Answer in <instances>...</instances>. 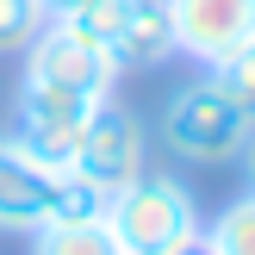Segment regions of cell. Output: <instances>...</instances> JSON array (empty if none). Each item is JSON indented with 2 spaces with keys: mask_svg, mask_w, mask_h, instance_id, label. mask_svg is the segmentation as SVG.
I'll list each match as a JSON object with an SVG mask.
<instances>
[{
  "mask_svg": "<svg viewBox=\"0 0 255 255\" xmlns=\"http://www.w3.org/2000/svg\"><path fill=\"white\" fill-rule=\"evenodd\" d=\"M106 224L125 255H187L199 249V231H206L193 193L174 174H149V168L106 199Z\"/></svg>",
  "mask_w": 255,
  "mask_h": 255,
  "instance_id": "cell-1",
  "label": "cell"
},
{
  "mask_svg": "<svg viewBox=\"0 0 255 255\" xmlns=\"http://www.w3.org/2000/svg\"><path fill=\"white\" fill-rule=\"evenodd\" d=\"M255 119L224 94L218 81H193L162 106V143L174 149L181 162H199V168H218V162H237L249 143Z\"/></svg>",
  "mask_w": 255,
  "mask_h": 255,
  "instance_id": "cell-2",
  "label": "cell"
},
{
  "mask_svg": "<svg viewBox=\"0 0 255 255\" xmlns=\"http://www.w3.org/2000/svg\"><path fill=\"white\" fill-rule=\"evenodd\" d=\"M94 106H100V100L69 94V87L19 81V106H12V131L6 137L31 162H44V168H69V162H75V143H81L87 119H94Z\"/></svg>",
  "mask_w": 255,
  "mask_h": 255,
  "instance_id": "cell-3",
  "label": "cell"
},
{
  "mask_svg": "<svg viewBox=\"0 0 255 255\" xmlns=\"http://www.w3.org/2000/svg\"><path fill=\"white\" fill-rule=\"evenodd\" d=\"M143 168H149V137H143V125H137V112H125L119 100H100L94 119H87V131H81V143H75L69 174L94 181L100 193H119V187H131Z\"/></svg>",
  "mask_w": 255,
  "mask_h": 255,
  "instance_id": "cell-4",
  "label": "cell"
},
{
  "mask_svg": "<svg viewBox=\"0 0 255 255\" xmlns=\"http://www.w3.org/2000/svg\"><path fill=\"white\" fill-rule=\"evenodd\" d=\"M119 62H112L106 44L69 31V25L50 19L37 31V44L25 50V81H50V87H69V94H87V100H112V81H119Z\"/></svg>",
  "mask_w": 255,
  "mask_h": 255,
  "instance_id": "cell-5",
  "label": "cell"
},
{
  "mask_svg": "<svg viewBox=\"0 0 255 255\" xmlns=\"http://www.w3.org/2000/svg\"><path fill=\"white\" fill-rule=\"evenodd\" d=\"M168 25H174V50L218 69L224 56L255 44V0H168Z\"/></svg>",
  "mask_w": 255,
  "mask_h": 255,
  "instance_id": "cell-6",
  "label": "cell"
},
{
  "mask_svg": "<svg viewBox=\"0 0 255 255\" xmlns=\"http://www.w3.org/2000/svg\"><path fill=\"white\" fill-rule=\"evenodd\" d=\"M56 181L62 168H44L12 137H0V231H19V237L44 231L50 206H56Z\"/></svg>",
  "mask_w": 255,
  "mask_h": 255,
  "instance_id": "cell-7",
  "label": "cell"
},
{
  "mask_svg": "<svg viewBox=\"0 0 255 255\" xmlns=\"http://www.w3.org/2000/svg\"><path fill=\"white\" fill-rule=\"evenodd\" d=\"M168 56H174L168 0H125V19L112 31V62L119 69H156Z\"/></svg>",
  "mask_w": 255,
  "mask_h": 255,
  "instance_id": "cell-8",
  "label": "cell"
},
{
  "mask_svg": "<svg viewBox=\"0 0 255 255\" xmlns=\"http://www.w3.org/2000/svg\"><path fill=\"white\" fill-rule=\"evenodd\" d=\"M31 255H125V249H119L106 218H87V224H44V231H31Z\"/></svg>",
  "mask_w": 255,
  "mask_h": 255,
  "instance_id": "cell-9",
  "label": "cell"
},
{
  "mask_svg": "<svg viewBox=\"0 0 255 255\" xmlns=\"http://www.w3.org/2000/svg\"><path fill=\"white\" fill-rule=\"evenodd\" d=\"M199 249L206 255H255V187L243 199H231V206L199 231Z\"/></svg>",
  "mask_w": 255,
  "mask_h": 255,
  "instance_id": "cell-10",
  "label": "cell"
},
{
  "mask_svg": "<svg viewBox=\"0 0 255 255\" xmlns=\"http://www.w3.org/2000/svg\"><path fill=\"white\" fill-rule=\"evenodd\" d=\"M44 25H50L44 0H0V56H25Z\"/></svg>",
  "mask_w": 255,
  "mask_h": 255,
  "instance_id": "cell-11",
  "label": "cell"
},
{
  "mask_svg": "<svg viewBox=\"0 0 255 255\" xmlns=\"http://www.w3.org/2000/svg\"><path fill=\"white\" fill-rule=\"evenodd\" d=\"M106 199H112V193H100L94 181H81V174L62 168V181H56V206H50V224H87V218H106Z\"/></svg>",
  "mask_w": 255,
  "mask_h": 255,
  "instance_id": "cell-12",
  "label": "cell"
},
{
  "mask_svg": "<svg viewBox=\"0 0 255 255\" xmlns=\"http://www.w3.org/2000/svg\"><path fill=\"white\" fill-rule=\"evenodd\" d=\"M212 81H218L224 94H231L237 106H243L249 119H255V44H243L237 56H224L218 69H212Z\"/></svg>",
  "mask_w": 255,
  "mask_h": 255,
  "instance_id": "cell-13",
  "label": "cell"
},
{
  "mask_svg": "<svg viewBox=\"0 0 255 255\" xmlns=\"http://www.w3.org/2000/svg\"><path fill=\"white\" fill-rule=\"evenodd\" d=\"M243 168H249V187H255V131H249V143H243Z\"/></svg>",
  "mask_w": 255,
  "mask_h": 255,
  "instance_id": "cell-14",
  "label": "cell"
},
{
  "mask_svg": "<svg viewBox=\"0 0 255 255\" xmlns=\"http://www.w3.org/2000/svg\"><path fill=\"white\" fill-rule=\"evenodd\" d=\"M50 6V19H56V12H69V6H81V0H44Z\"/></svg>",
  "mask_w": 255,
  "mask_h": 255,
  "instance_id": "cell-15",
  "label": "cell"
},
{
  "mask_svg": "<svg viewBox=\"0 0 255 255\" xmlns=\"http://www.w3.org/2000/svg\"><path fill=\"white\" fill-rule=\"evenodd\" d=\"M187 255H206V249H187Z\"/></svg>",
  "mask_w": 255,
  "mask_h": 255,
  "instance_id": "cell-16",
  "label": "cell"
}]
</instances>
